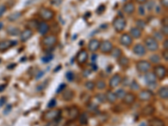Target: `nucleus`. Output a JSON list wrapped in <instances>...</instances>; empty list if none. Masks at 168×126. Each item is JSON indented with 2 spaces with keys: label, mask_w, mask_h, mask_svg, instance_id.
Returning <instances> with one entry per match:
<instances>
[{
  "label": "nucleus",
  "mask_w": 168,
  "mask_h": 126,
  "mask_svg": "<svg viewBox=\"0 0 168 126\" xmlns=\"http://www.w3.org/2000/svg\"><path fill=\"white\" fill-rule=\"evenodd\" d=\"M58 42V39L57 36L54 34H50V35H46L42 37V39L40 40V44L43 46V48L46 49H52L57 44Z\"/></svg>",
  "instance_id": "1"
},
{
  "label": "nucleus",
  "mask_w": 168,
  "mask_h": 126,
  "mask_svg": "<svg viewBox=\"0 0 168 126\" xmlns=\"http://www.w3.org/2000/svg\"><path fill=\"white\" fill-rule=\"evenodd\" d=\"M62 110L60 109H50L44 112L41 115V120L45 122H52L57 120L61 118Z\"/></svg>",
  "instance_id": "2"
},
{
  "label": "nucleus",
  "mask_w": 168,
  "mask_h": 126,
  "mask_svg": "<svg viewBox=\"0 0 168 126\" xmlns=\"http://www.w3.org/2000/svg\"><path fill=\"white\" fill-rule=\"evenodd\" d=\"M144 46L146 51L155 52L159 50V42L151 36H148L144 39Z\"/></svg>",
  "instance_id": "3"
},
{
  "label": "nucleus",
  "mask_w": 168,
  "mask_h": 126,
  "mask_svg": "<svg viewBox=\"0 0 168 126\" xmlns=\"http://www.w3.org/2000/svg\"><path fill=\"white\" fill-rule=\"evenodd\" d=\"M127 26V21L122 16L115 17L113 20V27L117 33H123Z\"/></svg>",
  "instance_id": "4"
},
{
  "label": "nucleus",
  "mask_w": 168,
  "mask_h": 126,
  "mask_svg": "<svg viewBox=\"0 0 168 126\" xmlns=\"http://www.w3.org/2000/svg\"><path fill=\"white\" fill-rule=\"evenodd\" d=\"M39 16L43 21H46V22H48V21H51V20H54V18L56 16V13L55 11L52 10L50 8H41L40 10H39Z\"/></svg>",
  "instance_id": "5"
},
{
  "label": "nucleus",
  "mask_w": 168,
  "mask_h": 126,
  "mask_svg": "<svg viewBox=\"0 0 168 126\" xmlns=\"http://www.w3.org/2000/svg\"><path fill=\"white\" fill-rule=\"evenodd\" d=\"M153 73L155 76L156 79L162 81L167 76V67L163 66V65H156L154 67V72Z\"/></svg>",
  "instance_id": "6"
},
{
  "label": "nucleus",
  "mask_w": 168,
  "mask_h": 126,
  "mask_svg": "<svg viewBox=\"0 0 168 126\" xmlns=\"http://www.w3.org/2000/svg\"><path fill=\"white\" fill-rule=\"evenodd\" d=\"M151 68V64L146 60H140V61L136 62V70L140 73L145 74V73L150 71Z\"/></svg>",
  "instance_id": "7"
},
{
  "label": "nucleus",
  "mask_w": 168,
  "mask_h": 126,
  "mask_svg": "<svg viewBox=\"0 0 168 126\" xmlns=\"http://www.w3.org/2000/svg\"><path fill=\"white\" fill-rule=\"evenodd\" d=\"M113 48H114V45L110 40H103V41L100 42L99 51L103 54L109 55V54H110V52H112Z\"/></svg>",
  "instance_id": "8"
},
{
  "label": "nucleus",
  "mask_w": 168,
  "mask_h": 126,
  "mask_svg": "<svg viewBox=\"0 0 168 126\" xmlns=\"http://www.w3.org/2000/svg\"><path fill=\"white\" fill-rule=\"evenodd\" d=\"M88 52L87 50L85 49H82V50H80L78 53L77 54L76 56V60L77 62L78 63L79 65H84L87 63L88 62Z\"/></svg>",
  "instance_id": "9"
},
{
  "label": "nucleus",
  "mask_w": 168,
  "mask_h": 126,
  "mask_svg": "<svg viewBox=\"0 0 168 126\" xmlns=\"http://www.w3.org/2000/svg\"><path fill=\"white\" fill-rule=\"evenodd\" d=\"M153 97H154V94L150 89L140 91V94H138V99L141 102H148V101L151 100Z\"/></svg>",
  "instance_id": "10"
},
{
  "label": "nucleus",
  "mask_w": 168,
  "mask_h": 126,
  "mask_svg": "<svg viewBox=\"0 0 168 126\" xmlns=\"http://www.w3.org/2000/svg\"><path fill=\"white\" fill-rule=\"evenodd\" d=\"M119 42L123 46H125L126 48H129L133 45V38L129 36V33H123L120 36Z\"/></svg>",
  "instance_id": "11"
},
{
  "label": "nucleus",
  "mask_w": 168,
  "mask_h": 126,
  "mask_svg": "<svg viewBox=\"0 0 168 126\" xmlns=\"http://www.w3.org/2000/svg\"><path fill=\"white\" fill-rule=\"evenodd\" d=\"M17 45V41L12 40H3L0 41V52H4Z\"/></svg>",
  "instance_id": "12"
},
{
  "label": "nucleus",
  "mask_w": 168,
  "mask_h": 126,
  "mask_svg": "<svg viewBox=\"0 0 168 126\" xmlns=\"http://www.w3.org/2000/svg\"><path fill=\"white\" fill-rule=\"evenodd\" d=\"M67 112H68L69 120H72V121H75L76 120H77L80 115L79 108L75 106V105H73V106L70 107L68 110H67Z\"/></svg>",
  "instance_id": "13"
},
{
  "label": "nucleus",
  "mask_w": 168,
  "mask_h": 126,
  "mask_svg": "<svg viewBox=\"0 0 168 126\" xmlns=\"http://www.w3.org/2000/svg\"><path fill=\"white\" fill-rule=\"evenodd\" d=\"M100 40L99 39H91L89 40L88 45V49L89 52H92V53H95L99 50V46H100Z\"/></svg>",
  "instance_id": "14"
},
{
  "label": "nucleus",
  "mask_w": 168,
  "mask_h": 126,
  "mask_svg": "<svg viewBox=\"0 0 168 126\" xmlns=\"http://www.w3.org/2000/svg\"><path fill=\"white\" fill-rule=\"evenodd\" d=\"M37 31L40 33L41 36H46L50 32V25L46 21H41L39 22L38 26H37Z\"/></svg>",
  "instance_id": "15"
},
{
  "label": "nucleus",
  "mask_w": 168,
  "mask_h": 126,
  "mask_svg": "<svg viewBox=\"0 0 168 126\" xmlns=\"http://www.w3.org/2000/svg\"><path fill=\"white\" fill-rule=\"evenodd\" d=\"M122 10L124 13H126L127 15H132L135 12L136 8H135V4L133 2H127L124 4Z\"/></svg>",
  "instance_id": "16"
},
{
  "label": "nucleus",
  "mask_w": 168,
  "mask_h": 126,
  "mask_svg": "<svg viewBox=\"0 0 168 126\" xmlns=\"http://www.w3.org/2000/svg\"><path fill=\"white\" fill-rule=\"evenodd\" d=\"M155 112V107L153 106L152 104H148V105H146L144 108H142L141 111H140V114L143 117H149L153 115Z\"/></svg>",
  "instance_id": "17"
},
{
  "label": "nucleus",
  "mask_w": 168,
  "mask_h": 126,
  "mask_svg": "<svg viewBox=\"0 0 168 126\" xmlns=\"http://www.w3.org/2000/svg\"><path fill=\"white\" fill-rule=\"evenodd\" d=\"M33 35H34L33 30L26 28V29H24L23 31H21V33H20V41L23 42V43L26 42L27 40H29L33 36Z\"/></svg>",
  "instance_id": "18"
},
{
  "label": "nucleus",
  "mask_w": 168,
  "mask_h": 126,
  "mask_svg": "<svg viewBox=\"0 0 168 126\" xmlns=\"http://www.w3.org/2000/svg\"><path fill=\"white\" fill-rule=\"evenodd\" d=\"M120 83H122V77L118 73L114 75L109 80V87L111 88H115Z\"/></svg>",
  "instance_id": "19"
},
{
  "label": "nucleus",
  "mask_w": 168,
  "mask_h": 126,
  "mask_svg": "<svg viewBox=\"0 0 168 126\" xmlns=\"http://www.w3.org/2000/svg\"><path fill=\"white\" fill-rule=\"evenodd\" d=\"M133 53L139 56H143L146 54V49L142 44H136L134 45V47L132 49Z\"/></svg>",
  "instance_id": "20"
},
{
  "label": "nucleus",
  "mask_w": 168,
  "mask_h": 126,
  "mask_svg": "<svg viewBox=\"0 0 168 126\" xmlns=\"http://www.w3.org/2000/svg\"><path fill=\"white\" fill-rule=\"evenodd\" d=\"M74 97H75V92L72 89H64L62 91V97L64 101H66V102L72 101Z\"/></svg>",
  "instance_id": "21"
},
{
  "label": "nucleus",
  "mask_w": 168,
  "mask_h": 126,
  "mask_svg": "<svg viewBox=\"0 0 168 126\" xmlns=\"http://www.w3.org/2000/svg\"><path fill=\"white\" fill-rule=\"evenodd\" d=\"M123 103L125 105H132L135 104L136 100V96L133 93H126L125 96L122 99Z\"/></svg>",
  "instance_id": "22"
},
{
  "label": "nucleus",
  "mask_w": 168,
  "mask_h": 126,
  "mask_svg": "<svg viewBox=\"0 0 168 126\" xmlns=\"http://www.w3.org/2000/svg\"><path fill=\"white\" fill-rule=\"evenodd\" d=\"M156 78H155V76L154 75L153 72H147V73H145V81L146 82L147 85L149 86H151V85H155L156 84Z\"/></svg>",
  "instance_id": "23"
},
{
  "label": "nucleus",
  "mask_w": 168,
  "mask_h": 126,
  "mask_svg": "<svg viewBox=\"0 0 168 126\" xmlns=\"http://www.w3.org/2000/svg\"><path fill=\"white\" fill-rule=\"evenodd\" d=\"M129 36H131L133 40L134 39H140L142 36L143 31L141 29H140L137 27H132L130 30H129Z\"/></svg>",
  "instance_id": "24"
},
{
  "label": "nucleus",
  "mask_w": 168,
  "mask_h": 126,
  "mask_svg": "<svg viewBox=\"0 0 168 126\" xmlns=\"http://www.w3.org/2000/svg\"><path fill=\"white\" fill-rule=\"evenodd\" d=\"M6 32L8 35L9 36H20V29L16 27V26L13 25H8L6 28Z\"/></svg>",
  "instance_id": "25"
},
{
  "label": "nucleus",
  "mask_w": 168,
  "mask_h": 126,
  "mask_svg": "<svg viewBox=\"0 0 168 126\" xmlns=\"http://www.w3.org/2000/svg\"><path fill=\"white\" fill-rule=\"evenodd\" d=\"M148 126H166V123L160 118H152L149 120Z\"/></svg>",
  "instance_id": "26"
},
{
  "label": "nucleus",
  "mask_w": 168,
  "mask_h": 126,
  "mask_svg": "<svg viewBox=\"0 0 168 126\" xmlns=\"http://www.w3.org/2000/svg\"><path fill=\"white\" fill-rule=\"evenodd\" d=\"M118 63H119L120 67L126 69L129 66V59L125 56V55H121L119 59H118Z\"/></svg>",
  "instance_id": "27"
},
{
  "label": "nucleus",
  "mask_w": 168,
  "mask_h": 126,
  "mask_svg": "<svg viewBox=\"0 0 168 126\" xmlns=\"http://www.w3.org/2000/svg\"><path fill=\"white\" fill-rule=\"evenodd\" d=\"M105 94H106V97H107V102H109V104H116V102H117V100H118V98H117L115 94H114V92L109 90Z\"/></svg>",
  "instance_id": "28"
},
{
  "label": "nucleus",
  "mask_w": 168,
  "mask_h": 126,
  "mask_svg": "<svg viewBox=\"0 0 168 126\" xmlns=\"http://www.w3.org/2000/svg\"><path fill=\"white\" fill-rule=\"evenodd\" d=\"M158 96L161 99L163 100H167L168 98V87L167 86H164L162 87L158 90Z\"/></svg>",
  "instance_id": "29"
},
{
  "label": "nucleus",
  "mask_w": 168,
  "mask_h": 126,
  "mask_svg": "<svg viewBox=\"0 0 168 126\" xmlns=\"http://www.w3.org/2000/svg\"><path fill=\"white\" fill-rule=\"evenodd\" d=\"M23 15V13L20 11H16V12H13L12 13H10L9 15L8 16V20L10 22H14L19 19L21 18V16Z\"/></svg>",
  "instance_id": "30"
},
{
  "label": "nucleus",
  "mask_w": 168,
  "mask_h": 126,
  "mask_svg": "<svg viewBox=\"0 0 168 126\" xmlns=\"http://www.w3.org/2000/svg\"><path fill=\"white\" fill-rule=\"evenodd\" d=\"M110 55H111V56H112L113 58H115L118 60L121 55H123L122 50L120 48H119V47H114V46L112 52H110Z\"/></svg>",
  "instance_id": "31"
},
{
  "label": "nucleus",
  "mask_w": 168,
  "mask_h": 126,
  "mask_svg": "<svg viewBox=\"0 0 168 126\" xmlns=\"http://www.w3.org/2000/svg\"><path fill=\"white\" fill-rule=\"evenodd\" d=\"M78 120H79V123L81 125H87L88 124L89 117L87 113H83L79 115Z\"/></svg>",
  "instance_id": "32"
},
{
  "label": "nucleus",
  "mask_w": 168,
  "mask_h": 126,
  "mask_svg": "<svg viewBox=\"0 0 168 126\" xmlns=\"http://www.w3.org/2000/svg\"><path fill=\"white\" fill-rule=\"evenodd\" d=\"M149 60H150V63H153V64L157 65L158 63L161 62L162 58H161V56H160L158 54H154V55H152L150 56Z\"/></svg>",
  "instance_id": "33"
},
{
  "label": "nucleus",
  "mask_w": 168,
  "mask_h": 126,
  "mask_svg": "<svg viewBox=\"0 0 168 126\" xmlns=\"http://www.w3.org/2000/svg\"><path fill=\"white\" fill-rule=\"evenodd\" d=\"M88 110L89 112H92V113H98L99 106L94 103H89L88 105Z\"/></svg>",
  "instance_id": "34"
},
{
  "label": "nucleus",
  "mask_w": 168,
  "mask_h": 126,
  "mask_svg": "<svg viewBox=\"0 0 168 126\" xmlns=\"http://www.w3.org/2000/svg\"><path fill=\"white\" fill-rule=\"evenodd\" d=\"M96 99L99 101V103H101V104H104L107 102V97H106V94H96Z\"/></svg>",
  "instance_id": "35"
},
{
  "label": "nucleus",
  "mask_w": 168,
  "mask_h": 126,
  "mask_svg": "<svg viewBox=\"0 0 168 126\" xmlns=\"http://www.w3.org/2000/svg\"><path fill=\"white\" fill-rule=\"evenodd\" d=\"M114 94H115L116 97H117V98H118V99H123V98H124V97L125 96L126 92H125V90H124L123 88H120V89H119V90L116 91Z\"/></svg>",
  "instance_id": "36"
},
{
  "label": "nucleus",
  "mask_w": 168,
  "mask_h": 126,
  "mask_svg": "<svg viewBox=\"0 0 168 126\" xmlns=\"http://www.w3.org/2000/svg\"><path fill=\"white\" fill-rule=\"evenodd\" d=\"M135 23H136V26H135V27H137V28H139L140 29H141V30H143V29H145V26H146L145 21V20H141V19L137 20L135 21Z\"/></svg>",
  "instance_id": "37"
},
{
  "label": "nucleus",
  "mask_w": 168,
  "mask_h": 126,
  "mask_svg": "<svg viewBox=\"0 0 168 126\" xmlns=\"http://www.w3.org/2000/svg\"><path fill=\"white\" fill-rule=\"evenodd\" d=\"M153 36L158 42L161 41V40H164V37H165V36L162 35V33L161 32V31H154L153 36Z\"/></svg>",
  "instance_id": "38"
},
{
  "label": "nucleus",
  "mask_w": 168,
  "mask_h": 126,
  "mask_svg": "<svg viewBox=\"0 0 168 126\" xmlns=\"http://www.w3.org/2000/svg\"><path fill=\"white\" fill-rule=\"evenodd\" d=\"M95 87H97L99 90H103L106 87V82L103 80H99L95 83Z\"/></svg>",
  "instance_id": "39"
},
{
  "label": "nucleus",
  "mask_w": 168,
  "mask_h": 126,
  "mask_svg": "<svg viewBox=\"0 0 168 126\" xmlns=\"http://www.w3.org/2000/svg\"><path fill=\"white\" fill-rule=\"evenodd\" d=\"M85 87L89 91H93L95 88V83L92 81H88L85 82Z\"/></svg>",
  "instance_id": "40"
},
{
  "label": "nucleus",
  "mask_w": 168,
  "mask_h": 126,
  "mask_svg": "<svg viewBox=\"0 0 168 126\" xmlns=\"http://www.w3.org/2000/svg\"><path fill=\"white\" fill-rule=\"evenodd\" d=\"M129 87L131 88L132 90L136 91L140 88V85L137 83V82L135 81V80H133V81L130 82V84H129Z\"/></svg>",
  "instance_id": "41"
},
{
  "label": "nucleus",
  "mask_w": 168,
  "mask_h": 126,
  "mask_svg": "<svg viewBox=\"0 0 168 126\" xmlns=\"http://www.w3.org/2000/svg\"><path fill=\"white\" fill-rule=\"evenodd\" d=\"M66 78L69 82H73V80L75 79V75H74V73H73V71H69L66 72Z\"/></svg>",
  "instance_id": "42"
},
{
  "label": "nucleus",
  "mask_w": 168,
  "mask_h": 126,
  "mask_svg": "<svg viewBox=\"0 0 168 126\" xmlns=\"http://www.w3.org/2000/svg\"><path fill=\"white\" fill-rule=\"evenodd\" d=\"M106 6L105 5H103V4H101V5H99V7L96 10V13H98V14H102L103 13H104V11H105Z\"/></svg>",
  "instance_id": "43"
},
{
  "label": "nucleus",
  "mask_w": 168,
  "mask_h": 126,
  "mask_svg": "<svg viewBox=\"0 0 168 126\" xmlns=\"http://www.w3.org/2000/svg\"><path fill=\"white\" fill-rule=\"evenodd\" d=\"M6 10L7 7L5 6V5H3V4H1V5H0V19L2 18V16L4 14V13L6 12Z\"/></svg>",
  "instance_id": "44"
},
{
  "label": "nucleus",
  "mask_w": 168,
  "mask_h": 126,
  "mask_svg": "<svg viewBox=\"0 0 168 126\" xmlns=\"http://www.w3.org/2000/svg\"><path fill=\"white\" fill-rule=\"evenodd\" d=\"M52 59H53V55H46V56H44L41 60H42V62H44L45 63H48V62H50Z\"/></svg>",
  "instance_id": "45"
},
{
  "label": "nucleus",
  "mask_w": 168,
  "mask_h": 126,
  "mask_svg": "<svg viewBox=\"0 0 168 126\" xmlns=\"http://www.w3.org/2000/svg\"><path fill=\"white\" fill-rule=\"evenodd\" d=\"M66 85L65 83H62L60 84V86L58 87V88L56 89V94H60V93H62L65 88H66Z\"/></svg>",
  "instance_id": "46"
},
{
  "label": "nucleus",
  "mask_w": 168,
  "mask_h": 126,
  "mask_svg": "<svg viewBox=\"0 0 168 126\" xmlns=\"http://www.w3.org/2000/svg\"><path fill=\"white\" fill-rule=\"evenodd\" d=\"M161 32L162 33V35L164 36H168V26H162L161 29Z\"/></svg>",
  "instance_id": "47"
},
{
  "label": "nucleus",
  "mask_w": 168,
  "mask_h": 126,
  "mask_svg": "<svg viewBox=\"0 0 168 126\" xmlns=\"http://www.w3.org/2000/svg\"><path fill=\"white\" fill-rule=\"evenodd\" d=\"M56 99H51V100L50 101L49 104H48V108L50 109H53V108H55L56 106Z\"/></svg>",
  "instance_id": "48"
},
{
  "label": "nucleus",
  "mask_w": 168,
  "mask_h": 126,
  "mask_svg": "<svg viewBox=\"0 0 168 126\" xmlns=\"http://www.w3.org/2000/svg\"><path fill=\"white\" fill-rule=\"evenodd\" d=\"M160 3L165 10L168 9V0H160Z\"/></svg>",
  "instance_id": "49"
},
{
  "label": "nucleus",
  "mask_w": 168,
  "mask_h": 126,
  "mask_svg": "<svg viewBox=\"0 0 168 126\" xmlns=\"http://www.w3.org/2000/svg\"><path fill=\"white\" fill-rule=\"evenodd\" d=\"M162 57L165 60L166 62H168V51L167 50H164L162 52Z\"/></svg>",
  "instance_id": "50"
},
{
  "label": "nucleus",
  "mask_w": 168,
  "mask_h": 126,
  "mask_svg": "<svg viewBox=\"0 0 168 126\" xmlns=\"http://www.w3.org/2000/svg\"><path fill=\"white\" fill-rule=\"evenodd\" d=\"M145 7H143L142 5H141V6H140L138 11H139V13H140V15H144V14H145Z\"/></svg>",
  "instance_id": "51"
},
{
  "label": "nucleus",
  "mask_w": 168,
  "mask_h": 126,
  "mask_svg": "<svg viewBox=\"0 0 168 126\" xmlns=\"http://www.w3.org/2000/svg\"><path fill=\"white\" fill-rule=\"evenodd\" d=\"M64 126H77V124L74 121L69 120V121H67V122L64 124Z\"/></svg>",
  "instance_id": "52"
},
{
  "label": "nucleus",
  "mask_w": 168,
  "mask_h": 126,
  "mask_svg": "<svg viewBox=\"0 0 168 126\" xmlns=\"http://www.w3.org/2000/svg\"><path fill=\"white\" fill-rule=\"evenodd\" d=\"M11 109H12V106H11V105H8L6 109L3 110V114H8L9 113H10Z\"/></svg>",
  "instance_id": "53"
},
{
  "label": "nucleus",
  "mask_w": 168,
  "mask_h": 126,
  "mask_svg": "<svg viewBox=\"0 0 168 126\" xmlns=\"http://www.w3.org/2000/svg\"><path fill=\"white\" fill-rule=\"evenodd\" d=\"M162 26H168V18L167 16L164 17L162 19Z\"/></svg>",
  "instance_id": "54"
},
{
  "label": "nucleus",
  "mask_w": 168,
  "mask_h": 126,
  "mask_svg": "<svg viewBox=\"0 0 168 126\" xmlns=\"http://www.w3.org/2000/svg\"><path fill=\"white\" fill-rule=\"evenodd\" d=\"M45 74V72H44V71H39V72H38V73H37L36 74V77H35V79H36V80H39V79H40V78H42V76L43 75Z\"/></svg>",
  "instance_id": "55"
},
{
  "label": "nucleus",
  "mask_w": 168,
  "mask_h": 126,
  "mask_svg": "<svg viewBox=\"0 0 168 126\" xmlns=\"http://www.w3.org/2000/svg\"><path fill=\"white\" fill-rule=\"evenodd\" d=\"M163 47L165 50H168V40L167 38H166L165 40H163Z\"/></svg>",
  "instance_id": "56"
},
{
  "label": "nucleus",
  "mask_w": 168,
  "mask_h": 126,
  "mask_svg": "<svg viewBox=\"0 0 168 126\" xmlns=\"http://www.w3.org/2000/svg\"><path fill=\"white\" fill-rule=\"evenodd\" d=\"M131 82L129 81V79L128 78H125V80H124V86H129V84H130Z\"/></svg>",
  "instance_id": "57"
},
{
  "label": "nucleus",
  "mask_w": 168,
  "mask_h": 126,
  "mask_svg": "<svg viewBox=\"0 0 168 126\" xmlns=\"http://www.w3.org/2000/svg\"><path fill=\"white\" fill-rule=\"evenodd\" d=\"M6 103V97H1L0 98V108L3 106V104Z\"/></svg>",
  "instance_id": "58"
},
{
  "label": "nucleus",
  "mask_w": 168,
  "mask_h": 126,
  "mask_svg": "<svg viewBox=\"0 0 168 126\" xmlns=\"http://www.w3.org/2000/svg\"><path fill=\"white\" fill-rule=\"evenodd\" d=\"M135 1H136L139 4H140V5L144 4V3H146V2H147V0H135Z\"/></svg>",
  "instance_id": "59"
},
{
  "label": "nucleus",
  "mask_w": 168,
  "mask_h": 126,
  "mask_svg": "<svg viewBox=\"0 0 168 126\" xmlns=\"http://www.w3.org/2000/svg\"><path fill=\"white\" fill-rule=\"evenodd\" d=\"M6 87H7V85L6 84H4V85H0V93H1V92H3V91H4V89H5V88H6Z\"/></svg>",
  "instance_id": "60"
},
{
  "label": "nucleus",
  "mask_w": 168,
  "mask_h": 126,
  "mask_svg": "<svg viewBox=\"0 0 168 126\" xmlns=\"http://www.w3.org/2000/svg\"><path fill=\"white\" fill-rule=\"evenodd\" d=\"M3 23H1L0 22V30H1V29H3Z\"/></svg>",
  "instance_id": "61"
},
{
  "label": "nucleus",
  "mask_w": 168,
  "mask_h": 126,
  "mask_svg": "<svg viewBox=\"0 0 168 126\" xmlns=\"http://www.w3.org/2000/svg\"><path fill=\"white\" fill-rule=\"evenodd\" d=\"M140 126H148V125H147V124L141 123V124H140Z\"/></svg>",
  "instance_id": "62"
}]
</instances>
